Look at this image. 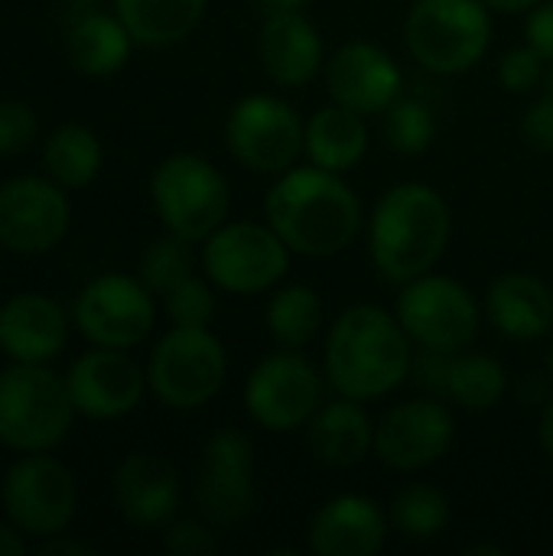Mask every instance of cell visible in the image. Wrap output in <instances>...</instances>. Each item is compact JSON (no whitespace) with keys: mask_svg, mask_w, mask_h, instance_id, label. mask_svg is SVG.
Wrapping results in <instances>:
<instances>
[{"mask_svg":"<svg viewBox=\"0 0 553 556\" xmlns=\"http://www.w3.org/2000/svg\"><path fill=\"white\" fill-rule=\"evenodd\" d=\"M264 218L293 254L336 257L359 238L365 212L342 173L310 163L274 176Z\"/></svg>","mask_w":553,"mask_h":556,"instance_id":"6da1fadb","label":"cell"},{"mask_svg":"<svg viewBox=\"0 0 553 556\" xmlns=\"http://www.w3.org/2000/svg\"><path fill=\"white\" fill-rule=\"evenodd\" d=\"M414 371V342L401 319L381 306H349L326 336L323 375L352 401H381Z\"/></svg>","mask_w":553,"mask_h":556,"instance_id":"7a4b0ae2","label":"cell"},{"mask_svg":"<svg viewBox=\"0 0 553 556\" xmlns=\"http://www.w3.org/2000/svg\"><path fill=\"white\" fill-rule=\"evenodd\" d=\"M450 231V205L430 182H398L375 202L368 218L372 264L388 283L401 287L440 264Z\"/></svg>","mask_w":553,"mask_h":556,"instance_id":"3957f363","label":"cell"},{"mask_svg":"<svg viewBox=\"0 0 553 556\" xmlns=\"http://www.w3.org/2000/svg\"><path fill=\"white\" fill-rule=\"evenodd\" d=\"M65 378L46 365L13 362L0 371V443L13 453H52L72 430Z\"/></svg>","mask_w":553,"mask_h":556,"instance_id":"277c9868","label":"cell"},{"mask_svg":"<svg viewBox=\"0 0 553 556\" xmlns=\"http://www.w3.org/2000/svg\"><path fill=\"white\" fill-rule=\"evenodd\" d=\"M407 52L433 75H463L479 65L492 42L486 0H414L404 20Z\"/></svg>","mask_w":553,"mask_h":556,"instance_id":"5b68a950","label":"cell"},{"mask_svg":"<svg viewBox=\"0 0 553 556\" xmlns=\"http://www.w3.org/2000/svg\"><path fill=\"white\" fill-rule=\"evenodd\" d=\"M150 202L169 235L202 244L228 222L231 192L218 166L199 153H173L150 176Z\"/></svg>","mask_w":553,"mask_h":556,"instance_id":"8992f818","label":"cell"},{"mask_svg":"<svg viewBox=\"0 0 553 556\" xmlns=\"http://www.w3.org/2000/svg\"><path fill=\"white\" fill-rule=\"evenodd\" d=\"M228 378V355L209 326H173L150 352L147 384L163 407L199 410Z\"/></svg>","mask_w":553,"mask_h":556,"instance_id":"52a82bcc","label":"cell"},{"mask_svg":"<svg viewBox=\"0 0 553 556\" xmlns=\"http://www.w3.org/2000/svg\"><path fill=\"white\" fill-rule=\"evenodd\" d=\"M290 254L267 222H225L202 241V270L225 293L257 296L287 277Z\"/></svg>","mask_w":553,"mask_h":556,"instance_id":"ba28073f","label":"cell"},{"mask_svg":"<svg viewBox=\"0 0 553 556\" xmlns=\"http://www.w3.org/2000/svg\"><path fill=\"white\" fill-rule=\"evenodd\" d=\"M0 502L7 521H13L29 541H46L68 531L75 518V476L49 453H20L0 482Z\"/></svg>","mask_w":553,"mask_h":556,"instance_id":"9c48e42d","label":"cell"},{"mask_svg":"<svg viewBox=\"0 0 553 556\" xmlns=\"http://www.w3.org/2000/svg\"><path fill=\"white\" fill-rule=\"evenodd\" d=\"M306 121L274 94H248L225 117V147L238 166L257 176H280L303 153Z\"/></svg>","mask_w":553,"mask_h":556,"instance_id":"30bf717a","label":"cell"},{"mask_svg":"<svg viewBox=\"0 0 553 556\" xmlns=\"http://www.w3.org/2000/svg\"><path fill=\"white\" fill-rule=\"evenodd\" d=\"M394 316L411 342L427 352H463L479 336V303L473 293L433 270L401 283Z\"/></svg>","mask_w":553,"mask_h":556,"instance_id":"8fae6325","label":"cell"},{"mask_svg":"<svg viewBox=\"0 0 553 556\" xmlns=\"http://www.w3.org/2000/svg\"><path fill=\"white\" fill-rule=\"evenodd\" d=\"M323 407V378L300 349L261 358L244 381V410L267 433H293Z\"/></svg>","mask_w":553,"mask_h":556,"instance_id":"7c38bea8","label":"cell"},{"mask_svg":"<svg viewBox=\"0 0 553 556\" xmlns=\"http://www.w3.org/2000/svg\"><path fill=\"white\" fill-rule=\"evenodd\" d=\"M72 319L91 345L130 352L153 332L156 303L140 277L111 270L81 287Z\"/></svg>","mask_w":553,"mask_h":556,"instance_id":"4fadbf2b","label":"cell"},{"mask_svg":"<svg viewBox=\"0 0 553 556\" xmlns=\"http://www.w3.org/2000/svg\"><path fill=\"white\" fill-rule=\"evenodd\" d=\"M196 505L215 528H235L254 511V446L235 427L215 430L202 446Z\"/></svg>","mask_w":553,"mask_h":556,"instance_id":"5bb4252c","label":"cell"},{"mask_svg":"<svg viewBox=\"0 0 553 556\" xmlns=\"http://www.w3.org/2000/svg\"><path fill=\"white\" fill-rule=\"evenodd\" d=\"M456 437V420L440 397H414L375 424V456L394 472H424L440 463Z\"/></svg>","mask_w":553,"mask_h":556,"instance_id":"9a60e30c","label":"cell"},{"mask_svg":"<svg viewBox=\"0 0 553 556\" xmlns=\"http://www.w3.org/2000/svg\"><path fill=\"white\" fill-rule=\"evenodd\" d=\"M68 189L49 176H16L0 186V248L13 254L52 251L72 222Z\"/></svg>","mask_w":553,"mask_h":556,"instance_id":"2e32d148","label":"cell"},{"mask_svg":"<svg viewBox=\"0 0 553 556\" xmlns=\"http://www.w3.org/2000/svg\"><path fill=\"white\" fill-rule=\"evenodd\" d=\"M68 397L75 414L88 420H121L140 407L147 384V371L130 358L127 349H101L91 345L81 352L65 375Z\"/></svg>","mask_w":553,"mask_h":556,"instance_id":"e0dca14e","label":"cell"},{"mask_svg":"<svg viewBox=\"0 0 553 556\" xmlns=\"http://www.w3.org/2000/svg\"><path fill=\"white\" fill-rule=\"evenodd\" d=\"M326 88L329 98L342 108H352L359 114H385L401 98V65L375 42L352 39L342 42L326 59Z\"/></svg>","mask_w":553,"mask_h":556,"instance_id":"ac0fdd59","label":"cell"},{"mask_svg":"<svg viewBox=\"0 0 553 556\" xmlns=\"http://www.w3.org/2000/svg\"><path fill=\"white\" fill-rule=\"evenodd\" d=\"M111 495L127 525L143 531H163L169 521H176L183 482L166 456L140 450L117 463L111 476Z\"/></svg>","mask_w":553,"mask_h":556,"instance_id":"d6986e66","label":"cell"},{"mask_svg":"<svg viewBox=\"0 0 553 556\" xmlns=\"http://www.w3.org/2000/svg\"><path fill=\"white\" fill-rule=\"evenodd\" d=\"M417 381L440 401L463 410H492L508 391V371L499 358L482 352H427L414 358Z\"/></svg>","mask_w":553,"mask_h":556,"instance_id":"ffe728a7","label":"cell"},{"mask_svg":"<svg viewBox=\"0 0 553 556\" xmlns=\"http://www.w3.org/2000/svg\"><path fill=\"white\" fill-rule=\"evenodd\" d=\"M257 59L280 88H306L326 68L323 36L297 7H274L257 33Z\"/></svg>","mask_w":553,"mask_h":556,"instance_id":"44dd1931","label":"cell"},{"mask_svg":"<svg viewBox=\"0 0 553 556\" xmlns=\"http://www.w3.org/2000/svg\"><path fill=\"white\" fill-rule=\"evenodd\" d=\"M391 515L368 495H336L310 518V551L319 556H375L388 544Z\"/></svg>","mask_w":553,"mask_h":556,"instance_id":"7402d4cb","label":"cell"},{"mask_svg":"<svg viewBox=\"0 0 553 556\" xmlns=\"http://www.w3.org/2000/svg\"><path fill=\"white\" fill-rule=\"evenodd\" d=\"M68 342V316L46 293H16L0 306V352L10 362L49 365Z\"/></svg>","mask_w":553,"mask_h":556,"instance_id":"603a6c76","label":"cell"},{"mask_svg":"<svg viewBox=\"0 0 553 556\" xmlns=\"http://www.w3.org/2000/svg\"><path fill=\"white\" fill-rule=\"evenodd\" d=\"M486 316L512 342H538L553 329V290L535 274L508 270L486 293Z\"/></svg>","mask_w":553,"mask_h":556,"instance_id":"cb8c5ba5","label":"cell"},{"mask_svg":"<svg viewBox=\"0 0 553 556\" xmlns=\"http://www.w3.org/2000/svg\"><path fill=\"white\" fill-rule=\"evenodd\" d=\"M306 443L313 459L329 469H352L368 453H375V424L362 401L336 397L323 401V407L306 424Z\"/></svg>","mask_w":553,"mask_h":556,"instance_id":"d4e9b609","label":"cell"},{"mask_svg":"<svg viewBox=\"0 0 553 556\" xmlns=\"http://www.w3.org/2000/svg\"><path fill=\"white\" fill-rule=\"evenodd\" d=\"M134 36L124 26L117 13H101V10H81L65 33V52L72 68L91 78H108L121 72L130 59Z\"/></svg>","mask_w":553,"mask_h":556,"instance_id":"484cf974","label":"cell"},{"mask_svg":"<svg viewBox=\"0 0 553 556\" xmlns=\"http://www.w3.org/2000/svg\"><path fill=\"white\" fill-rule=\"evenodd\" d=\"M303 153L313 166L332 169V173H349L355 169L365 153H368V124L365 114L342 108V104H326L306 121L303 134Z\"/></svg>","mask_w":553,"mask_h":556,"instance_id":"4316f807","label":"cell"},{"mask_svg":"<svg viewBox=\"0 0 553 556\" xmlns=\"http://www.w3.org/2000/svg\"><path fill=\"white\" fill-rule=\"evenodd\" d=\"M205 7L209 0H114L134 42L147 49H166L192 36Z\"/></svg>","mask_w":553,"mask_h":556,"instance_id":"83f0119b","label":"cell"},{"mask_svg":"<svg viewBox=\"0 0 553 556\" xmlns=\"http://www.w3.org/2000/svg\"><path fill=\"white\" fill-rule=\"evenodd\" d=\"M101 163H104L101 140L85 124H62L46 137L42 166L46 176L55 179L62 189H85L101 173Z\"/></svg>","mask_w":553,"mask_h":556,"instance_id":"f1b7e54d","label":"cell"},{"mask_svg":"<svg viewBox=\"0 0 553 556\" xmlns=\"http://www.w3.org/2000/svg\"><path fill=\"white\" fill-rule=\"evenodd\" d=\"M323 329L319 293L306 283L280 287L267 303V332L280 349H303Z\"/></svg>","mask_w":553,"mask_h":556,"instance_id":"f546056e","label":"cell"},{"mask_svg":"<svg viewBox=\"0 0 553 556\" xmlns=\"http://www.w3.org/2000/svg\"><path fill=\"white\" fill-rule=\"evenodd\" d=\"M391 525L407 541H433L450 525V502L437 485H404L391 502Z\"/></svg>","mask_w":553,"mask_h":556,"instance_id":"4dcf8cb0","label":"cell"},{"mask_svg":"<svg viewBox=\"0 0 553 556\" xmlns=\"http://www.w3.org/2000/svg\"><path fill=\"white\" fill-rule=\"evenodd\" d=\"M186 277H192V241L179 235H163L150 241L140 254V280L153 296H166L173 287H179Z\"/></svg>","mask_w":553,"mask_h":556,"instance_id":"1f68e13d","label":"cell"},{"mask_svg":"<svg viewBox=\"0 0 553 556\" xmlns=\"http://www.w3.org/2000/svg\"><path fill=\"white\" fill-rule=\"evenodd\" d=\"M385 140L401 156H420L437 140V117L417 98H398L385 111Z\"/></svg>","mask_w":553,"mask_h":556,"instance_id":"d6a6232c","label":"cell"},{"mask_svg":"<svg viewBox=\"0 0 553 556\" xmlns=\"http://www.w3.org/2000/svg\"><path fill=\"white\" fill-rule=\"evenodd\" d=\"M212 280H199L196 274L186 277L179 287H173L163 296L166 316L173 326H209L215 316V290L209 287Z\"/></svg>","mask_w":553,"mask_h":556,"instance_id":"836d02e7","label":"cell"},{"mask_svg":"<svg viewBox=\"0 0 553 556\" xmlns=\"http://www.w3.org/2000/svg\"><path fill=\"white\" fill-rule=\"evenodd\" d=\"M548 75V59L535 46H515L499 59V81L512 94H528L538 85H544Z\"/></svg>","mask_w":553,"mask_h":556,"instance_id":"e575fe53","label":"cell"},{"mask_svg":"<svg viewBox=\"0 0 553 556\" xmlns=\"http://www.w3.org/2000/svg\"><path fill=\"white\" fill-rule=\"evenodd\" d=\"M36 111L23 101H0V156H16L36 140Z\"/></svg>","mask_w":553,"mask_h":556,"instance_id":"d590c367","label":"cell"},{"mask_svg":"<svg viewBox=\"0 0 553 556\" xmlns=\"http://www.w3.org/2000/svg\"><path fill=\"white\" fill-rule=\"evenodd\" d=\"M215 525L202 521H169L163 528V547L176 556H212L218 551Z\"/></svg>","mask_w":553,"mask_h":556,"instance_id":"8d00e7d4","label":"cell"},{"mask_svg":"<svg viewBox=\"0 0 553 556\" xmlns=\"http://www.w3.org/2000/svg\"><path fill=\"white\" fill-rule=\"evenodd\" d=\"M521 137L531 150L538 153H553V98L544 94L538 98L525 117H521Z\"/></svg>","mask_w":553,"mask_h":556,"instance_id":"74e56055","label":"cell"},{"mask_svg":"<svg viewBox=\"0 0 553 556\" xmlns=\"http://www.w3.org/2000/svg\"><path fill=\"white\" fill-rule=\"evenodd\" d=\"M525 36H528V46H535L548 62H553V0H544L535 10H528Z\"/></svg>","mask_w":553,"mask_h":556,"instance_id":"f35d334b","label":"cell"},{"mask_svg":"<svg viewBox=\"0 0 553 556\" xmlns=\"http://www.w3.org/2000/svg\"><path fill=\"white\" fill-rule=\"evenodd\" d=\"M36 554H68V556H91L98 554V547L95 544H88V541H78V538H68L65 531L62 534H52V538H46V541H36Z\"/></svg>","mask_w":553,"mask_h":556,"instance_id":"ab89813d","label":"cell"},{"mask_svg":"<svg viewBox=\"0 0 553 556\" xmlns=\"http://www.w3.org/2000/svg\"><path fill=\"white\" fill-rule=\"evenodd\" d=\"M26 541L29 538L13 521H0V556H23L29 551Z\"/></svg>","mask_w":553,"mask_h":556,"instance_id":"60d3db41","label":"cell"},{"mask_svg":"<svg viewBox=\"0 0 553 556\" xmlns=\"http://www.w3.org/2000/svg\"><path fill=\"white\" fill-rule=\"evenodd\" d=\"M538 440H541V450L548 453V459L553 463V401L541 410V424H538Z\"/></svg>","mask_w":553,"mask_h":556,"instance_id":"b9f144b4","label":"cell"},{"mask_svg":"<svg viewBox=\"0 0 553 556\" xmlns=\"http://www.w3.org/2000/svg\"><path fill=\"white\" fill-rule=\"evenodd\" d=\"M538 3H544V0H486V7L492 13H528Z\"/></svg>","mask_w":553,"mask_h":556,"instance_id":"7bdbcfd3","label":"cell"},{"mask_svg":"<svg viewBox=\"0 0 553 556\" xmlns=\"http://www.w3.org/2000/svg\"><path fill=\"white\" fill-rule=\"evenodd\" d=\"M271 3H274V7H297V10H300V7H306L310 0H271Z\"/></svg>","mask_w":553,"mask_h":556,"instance_id":"ee69618b","label":"cell"},{"mask_svg":"<svg viewBox=\"0 0 553 556\" xmlns=\"http://www.w3.org/2000/svg\"><path fill=\"white\" fill-rule=\"evenodd\" d=\"M544 94H551L553 98V62L551 68H548V75H544Z\"/></svg>","mask_w":553,"mask_h":556,"instance_id":"f6af8a7d","label":"cell"},{"mask_svg":"<svg viewBox=\"0 0 553 556\" xmlns=\"http://www.w3.org/2000/svg\"><path fill=\"white\" fill-rule=\"evenodd\" d=\"M72 3H78V7H95V3H101V0H72Z\"/></svg>","mask_w":553,"mask_h":556,"instance_id":"bcb514c9","label":"cell"},{"mask_svg":"<svg viewBox=\"0 0 553 556\" xmlns=\"http://www.w3.org/2000/svg\"><path fill=\"white\" fill-rule=\"evenodd\" d=\"M548 365H551V378H553V345H551V355H548Z\"/></svg>","mask_w":553,"mask_h":556,"instance_id":"7dc6e473","label":"cell"}]
</instances>
